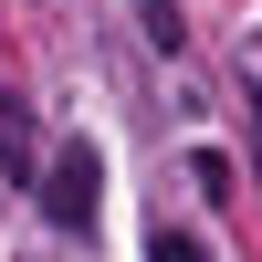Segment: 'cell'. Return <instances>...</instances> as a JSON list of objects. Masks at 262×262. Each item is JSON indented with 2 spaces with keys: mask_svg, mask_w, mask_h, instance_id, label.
<instances>
[{
  "mask_svg": "<svg viewBox=\"0 0 262 262\" xmlns=\"http://www.w3.org/2000/svg\"><path fill=\"white\" fill-rule=\"evenodd\" d=\"M95 200H105V158L74 137L53 158V179H42V221H53V231H95Z\"/></svg>",
  "mask_w": 262,
  "mask_h": 262,
  "instance_id": "obj_1",
  "label": "cell"
},
{
  "mask_svg": "<svg viewBox=\"0 0 262 262\" xmlns=\"http://www.w3.org/2000/svg\"><path fill=\"white\" fill-rule=\"evenodd\" d=\"M147 42H158V53H179V42H189V21H179V0H147Z\"/></svg>",
  "mask_w": 262,
  "mask_h": 262,
  "instance_id": "obj_2",
  "label": "cell"
},
{
  "mask_svg": "<svg viewBox=\"0 0 262 262\" xmlns=\"http://www.w3.org/2000/svg\"><path fill=\"white\" fill-rule=\"evenodd\" d=\"M0 158H11V168L32 158V116H21V105H0Z\"/></svg>",
  "mask_w": 262,
  "mask_h": 262,
  "instance_id": "obj_3",
  "label": "cell"
},
{
  "mask_svg": "<svg viewBox=\"0 0 262 262\" xmlns=\"http://www.w3.org/2000/svg\"><path fill=\"white\" fill-rule=\"evenodd\" d=\"M189 179H200L210 200H231V158H221V147H200V158H189Z\"/></svg>",
  "mask_w": 262,
  "mask_h": 262,
  "instance_id": "obj_4",
  "label": "cell"
},
{
  "mask_svg": "<svg viewBox=\"0 0 262 262\" xmlns=\"http://www.w3.org/2000/svg\"><path fill=\"white\" fill-rule=\"evenodd\" d=\"M147 262H200V242H189V231H158V242H147Z\"/></svg>",
  "mask_w": 262,
  "mask_h": 262,
  "instance_id": "obj_5",
  "label": "cell"
},
{
  "mask_svg": "<svg viewBox=\"0 0 262 262\" xmlns=\"http://www.w3.org/2000/svg\"><path fill=\"white\" fill-rule=\"evenodd\" d=\"M242 126H252V179H262V84L242 95Z\"/></svg>",
  "mask_w": 262,
  "mask_h": 262,
  "instance_id": "obj_6",
  "label": "cell"
}]
</instances>
